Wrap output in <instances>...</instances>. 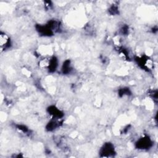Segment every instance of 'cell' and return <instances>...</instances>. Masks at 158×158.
<instances>
[{
  "label": "cell",
  "mask_w": 158,
  "mask_h": 158,
  "mask_svg": "<svg viewBox=\"0 0 158 158\" xmlns=\"http://www.w3.org/2000/svg\"><path fill=\"white\" fill-rule=\"evenodd\" d=\"M101 154L104 157H110L114 154V148L110 143H105L101 150Z\"/></svg>",
  "instance_id": "1"
},
{
  "label": "cell",
  "mask_w": 158,
  "mask_h": 158,
  "mask_svg": "<svg viewBox=\"0 0 158 158\" xmlns=\"http://www.w3.org/2000/svg\"><path fill=\"white\" fill-rule=\"evenodd\" d=\"M136 145L138 149L146 150L151 146L152 142L148 137H143L137 141Z\"/></svg>",
  "instance_id": "2"
},
{
  "label": "cell",
  "mask_w": 158,
  "mask_h": 158,
  "mask_svg": "<svg viewBox=\"0 0 158 158\" xmlns=\"http://www.w3.org/2000/svg\"><path fill=\"white\" fill-rule=\"evenodd\" d=\"M11 45V41L9 37L6 34L1 33L0 35V46H1V50L6 49Z\"/></svg>",
  "instance_id": "3"
},
{
  "label": "cell",
  "mask_w": 158,
  "mask_h": 158,
  "mask_svg": "<svg viewBox=\"0 0 158 158\" xmlns=\"http://www.w3.org/2000/svg\"><path fill=\"white\" fill-rule=\"evenodd\" d=\"M48 112L49 114L56 119H59L63 116V114L55 106H50L48 108Z\"/></svg>",
  "instance_id": "4"
},
{
  "label": "cell",
  "mask_w": 158,
  "mask_h": 158,
  "mask_svg": "<svg viewBox=\"0 0 158 158\" xmlns=\"http://www.w3.org/2000/svg\"><path fill=\"white\" fill-rule=\"evenodd\" d=\"M58 67V60L56 58L53 57L51 58V59H49V65H48V68H49V71H50L51 72H54L56 71V69Z\"/></svg>",
  "instance_id": "5"
},
{
  "label": "cell",
  "mask_w": 158,
  "mask_h": 158,
  "mask_svg": "<svg viewBox=\"0 0 158 158\" xmlns=\"http://www.w3.org/2000/svg\"><path fill=\"white\" fill-rule=\"evenodd\" d=\"M62 70L64 73H67L69 72H70L71 70L70 61H66L65 62H64Z\"/></svg>",
  "instance_id": "6"
},
{
  "label": "cell",
  "mask_w": 158,
  "mask_h": 158,
  "mask_svg": "<svg viewBox=\"0 0 158 158\" xmlns=\"http://www.w3.org/2000/svg\"><path fill=\"white\" fill-rule=\"evenodd\" d=\"M58 123L56 122V121H51L49 123H48V124L46 127L47 130L48 131H52V130H54L55 128H56L58 127Z\"/></svg>",
  "instance_id": "7"
},
{
  "label": "cell",
  "mask_w": 158,
  "mask_h": 158,
  "mask_svg": "<svg viewBox=\"0 0 158 158\" xmlns=\"http://www.w3.org/2000/svg\"><path fill=\"white\" fill-rule=\"evenodd\" d=\"M130 93V91L128 90V88H122L119 91V95L121 96H123V95H129Z\"/></svg>",
  "instance_id": "8"
},
{
  "label": "cell",
  "mask_w": 158,
  "mask_h": 158,
  "mask_svg": "<svg viewBox=\"0 0 158 158\" xmlns=\"http://www.w3.org/2000/svg\"><path fill=\"white\" fill-rule=\"evenodd\" d=\"M17 129L19 130H21L23 132H27L28 131V129H27V128L25 126V125H17Z\"/></svg>",
  "instance_id": "9"
}]
</instances>
